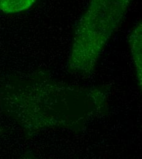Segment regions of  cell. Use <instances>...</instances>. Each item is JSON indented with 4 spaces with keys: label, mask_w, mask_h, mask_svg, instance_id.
Segmentation results:
<instances>
[{
    "label": "cell",
    "mask_w": 142,
    "mask_h": 159,
    "mask_svg": "<svg viewBox=\"0 0 142 159\" xmlns=\"http://www.w3.org/2000/svg\"><path fill=\"white\" fill-rule=\"evenodd\" d=\"M37 0H0V11L6 14H16L30 9Z\"/></svg>",
    "instance_id": "2"
},
{
    "label": "cell",
    "mask_w": 142,
    "mask_h": 159,
    "mask_svg": "<svg viewBox=\"0 0 142 159\" xmlns=\"http://www.w3.org/2000/svg\"><path fill=\"white\" fill-rule=\"evenodd\" d=\"M131 36L132 51L134 58L137 64L139 65L141 69V59H142V35H141V24H139Z\"/></svg>",
    "instance_id": "3"
},
{
    "label": "cell",
    "mask_w": 142,
    "mask_h": 159,
    "mask_svg": "<svg viewBox=\"0 0 142 159\" xmlns=\"http://www.w3.org/2000/svg\"><path fill=\"white\" fill-rule=\"evenodd\" d=\"M131 1H90L75 35L71 67L87 70L94 66L106 42L125 17Z\"/></svg>",
    "instance_id": "1"
}]
</instances>
